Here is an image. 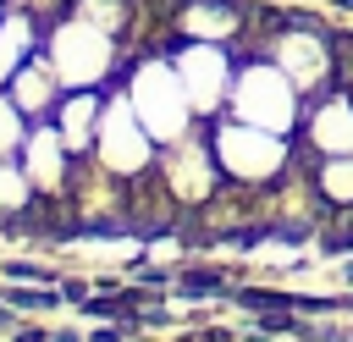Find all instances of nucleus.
I'll use <instances>...</instances> for the list:
<instances>
[{"label":"nucleus","instance_id":"f257e3e1","mask_svg":"<svg viewBox=\"0 0 353 342\" xmlns=\"http://www.w3.org/2000/svg\"><path fill=\"white\" fill-rule=\"evenodd\" d=\"M44 55L66 88H110L121 77V39L83 11H61L44 28Z\"/></svg>","mask_w":353,"mask_h":342},{"label":"nucleus","instance_id":"f03ea898","mask_svg":"<svg viewBox=\"0 0 353 342\" xmlns=\"http://www.w3.org/2000/svg\"><path fill=\"white\" fill-rule=\"evenodd\" d=\"M121 94H127L132 116L149 127V138H154L160 149L176 143V138H188V132L199 127V116H193V105H188V88H182L176 66H171V55H160V50L138 55V61L121 72Z\"/></svg>","mask_w":353,"mask_h":342},{"label":"nucleus","instance_id":"7ed1b4c3","mask_svg":"<svg viewBox=\"0 0 353 342\" xmlns=\"http://www.w3.org/2000/svg\"><path fill=\"white\" fill-rule=\"evenodd\" d=\"M303 105H309V99L298 94V83H292L270 55H248V61H237V72H232V94H226V116L292 138L298 121H303Z\"/></svg>","mask_w":353,"mask_h":342},{"label":"nucleus","instance_id":"20e7f679","mask_svg":"<svg viewBox=\"0 0 353 342\" xmlns=\"http://www.w3.org/2000/svg\"><path fill=\"white\" fill-rule=\"evenodd\" d=\"M210 132V149H215V165L226 182H243V188H259V182H276L287 165H292V138L281 132H265V127H248L237 116H215L204 121Z\"/></svg>","mask_w":353,"mask_h":342},{"label":"nucleus","instance_id":"39448f33","mask_svg":"<svg viewBox=\"0 0 353 342\" xmlns=\"http://www.w3.org/2000/svg\"><path fill=\"white\" fill-rule=\"evenodd\" d=\"M88 160H94L105 177H116V182H132V177H143V171L160 160V143H154L149 127L132 116L121 83L105 88V110H99V132H94V154H88Z\"/></svg>","mask_w":353,"mask_h":342},{"label":"nucleus","instance_id":"423d86ee","mask_svg":"<svg viewBox=\"0 0 353 342\" xmlns=\"http://www.w3.org/2000/svg\"><path fill=\"white\" fill-rule=\"evenodd\" d=\"M171 66H176V77H182V88H188V105H193V116H199V121H215V116L226 110L232 72H237V61H232V44L182 39V44L171 50Z\"/></svg>","mask_w":353,"mask_h":342},{"label":"nucleus","instance_id":"0eeeda50","mask_svg":"<svg viewBox=\"0 0 353 342\" xmlns=\"http://www.w3.org/2000/svg\"><path fill=\"white\" fill-rule=\"evenodd\" d=\"M265 55L298 83V94L303 99H314V94H325L331 88V72H336V55H331V39L320 33V28H281V33H270L265 39Z\"/></svg>","mask_w":353,"mask_h":342},{"label":"nucleus","instance_id":"6e6552de","mask_svg":"<svg viewBox=\"0 0 353 342\" xmlns=\"http://www.w3.org/2000/svg\"><path fill=\"white\" fill-rule=\"evenodd\" d=\"M215 177H221V165H215V149H210L204 127H193L188 138H176V143L160 149V182H165L171 199L199 204V199L215 193Z\"/></svg>","mask_w":353,"mask_h":342},{"label":"nucleus","instance_id":"1a4fd4ad","mask_svg":"<svg viewBox=\"0 0 353 342\" xmlns=\"http://www.w3.org/2000/svg\"><path fill=\"white\" fill-rule=\"evenodd\" d=\"M17 160H22V171L33 182V193H66L72 177H77V154L66 149V138L55 132V121H33Z\"/></svg>","mask_w":353,"mask_h":342},{"label":"nucleus","instance_id":"9d476101","mask_svg":"<svg viewBox=\"0 0 353 342\" xmlns=\"http://www.w3.org/2000/svg\"><path fill=\"white\" fill-rule=\"evenodd\" d=\"M303 143L314 154H353V94L347 88H325L303 105V121H298Z\"/></svg>","mask_w":353,"mask_h":342},{"label":"nucleus","instance_id":"9b49d317","mask_svg":"<svg viewBox=\"0 0 353 342\" xmlns=\"http://www.w3.org/2000/svg\"><path fill=\"white\" fill-rule=\"evenodd\" d=\"M99 110H105V88H66L61 105H55V132L66 138V149L77 160L94 154V132H99Z\"/></svg>","mask_w":353,"mask_h":342},{"label":"nucleus","instance_id":"f8f14e48","mask_svg":"<svg viewBox=\"0 0 353 342\" xmlns=\"http://www.w3.org/2000/svg\"><path fill=\"white\" fill-rule=\"evenodd\" d=\"M6 94L22 105V116H28V121H50V116H55V105H61V94H66V83L55 77L50 55L39 50L33 61H22V72L6 83Z\"/></svg>","mask_w":353,"mask_h":342},{"label":"nucleus","instance_id":"ddd939ff","mask_svg":"<svg viewBox=\"0 0 353 342\" xmlns=\"http://www.w3.org/2000/svg\"><path fill=\"white\" fill-rule=\"evenodd\" d=\"M248 11L237 0H188L176 11V33L182 39H210V44H237Z\"/></svg>","mask_w":353,"mask_h":342},{"label":"nucleus","instance_id":"4468645a","mask_svg":"<svg viewBox=\"0 0 353 342\" xmlns=\"http://www.w3.org/2000/svg\"><path fill=\"white\" fill-rule=\"evenodd\" d=\"M44 50V22L39 17H28V11H17V6H6V17H0V88L22 72V61H33Z\"/></svg>","mask_w":353,"mask_h":342},{"label":"nucleus","instance_id":"2eb2a0df","mask_svg":"<svg viewBox=\"0 0 353 342\" xmlns=\"http://www.w3.org/2000/svg\"><path fill=\"white\" fill-rule=\"evenodd\" d=\"M314 193L325 204H353V154H320L314 165Z\"/></svg>","mask_w":353,"mask_h":342},{"label":"nucleus","instance_id":"dca6fc26","mask_svg":"<svg viewBox=\"0 0 353 342\" xmlns=\"http://www.w3.org/2000/svg\"><path fill=\"white\" fill-rule=\"evenodd\" d=\"M28 204H33V182L22 160H0V215H22Z\"/></svg>","mask_w":353,"mask_h":342},{"label":"nucleus","instance_id":"f3484780","mask_svg":"<svg viewBox=\"0 0 353 342\" xmlns=\"http://www.w3.org/2000/svg\"><path fill=\"white\" fill-rule=\"evenodd\" d=\"M28 127H33V121L22 116V105H17V99L0 88V160H17V154H22V143H28Z\"/></svg>","mask_w":353,"mask_h":342},{"label":"nucleus","instance_id":"a211bd4d","mask_svg":"<svg viewBox=\"0 0 353 342\" xmlns=\"http://www.w3.org/2000/svg\"><path fill=\"white\" fill-rule=\"evenodd\" d=\"M0 17H6V0H0Z\"/></svg>","mask_w":353,"mask_h":342}]
</instances>
